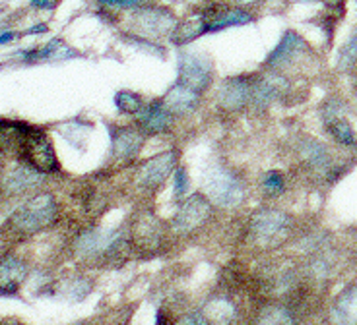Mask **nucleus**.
I'll list each match as a JSON object with an SVG mask.
<instances>
[{"label": "nucleus", "mask_w": 357, "mask_h": 325, "mask_svg": "<svg viewBox=\"0 0 357 325\" xmlns=\"http://www.w3.org/2000/svg\"><path fill=\"white\" fill-rule=\"evenodd\" d=\"M59 202L51 192L33 193L6 221V230L16 238H29L51 229L59 221Z\"/></svg>", "instance_id": "f257e3e1"}, {"label": "nucleus", "mask_w": 357, "mask_h": 325, "mask_svg": "<svg viewBox=\"0 0 357 325\" xmlns=\"http://www.w3.org/2000/svg\"><path fill=\"white\" fill-rule=\"evenodd\" d=\"M247 184L229 167L215 163L204 173V193L215 207L233 209L247 200Z\"/></svg>", "instance_id": "f03ea898"}, {"label": "nucleus", "mask_w": 357, "mask_h": 325, "mask_svg": "<svg viewBox=\"0 0 357 325\" xmlns=\"http://www.w3.org/2000/svg\"><path fill=\"white\" fill-rule=\"evenodd\" d=\"M294 219L278 207H260L249 217V237L259 248H276L284 244L291 232Z\"/></svg>", "instance_id": "7ed1b4c3"}, {"label": "nucleus", "mask_w": 357, "mask_h": 325, "mask_svg": "<svg viewBox=\"0 0 357 325\" xmlns=\"http://www.w3.org/2000/svg\"><path fill=\"white\" fill-rule=\"evenodd\" d=\"M177 24V14L167 6L144 4L130 12L128 33L150 39V41H160V39H169Z\"/></svg>", "instance_id": "20e7f679"}, {"label": "nucleus", "mask_w": 357, "mask_h": 325, "mask_svg": "<svg viewBox=\"0 0 357 325\" xmlns=\"http://www.w3.org/2000/svg\"><path fill=\"white\" fill-rule=\"evenodd\" d=\"M312 54L311 43L305 39L299 31L295 29H286L278 45L268 53V56L262 62L264 70L284 72L286 74L289 68H295L299 62L307 61Z\"/></svg>", "instance_id": "39448f33"}, {"label": "nucleus", "mask_w": 357, "mask_h": 325, "mask_svg": "<svg viewBox=\"0 0 357 325\" xmlns=\"http://www.w3.org/2000/svg\"><path fill=\"white\" fill-rule=\"evenodd\" d=\"M121 244H123V235L119 230L96 227L80 232L72 244V250L82 262H99L116 254Z\"/></svg>", "instance_id": "423d86ee"}, {"label": "nucleus", "mask_w": 357, "mask_h": 325, "mask_svg": "<svg viewBox=\"0 0 357 325\" xmlns=\"http://www.w3.org/2000/svg\"><path fill=\"white\" fill-rule=\"evenodd\" d=\"M20 159L37 171H41L43 175H53L61 171V163L56 159V151L49 136L36 126H29L27 130L22 150H20Z\"/></svg>", "instance_id": "0eeeda50"}, {"label": "nucleus", "mask_w": 357, "mask_h": 325, "mask_svg": "<svg viewBox=\"0 0 357 325\" xmlns=\"http://www.w3.org/2000/svg\"><path fill=\"white\" fill-rule=\"evenodd\" d=\"M214 207L204 192L190 193L178 205L175 217L171 219V227L178 235H192L210 223L214 217Z\"/></svg>", "instance_id": "6e6552de"}, {"label": "nucleus", "mask_w": 357, "mask_h": 325, "mask_svg": "<svg viewBox=\"0 0 357 325\" xmlns=\"http://www.w3.org/2000/svg\"><path fill=\"white\" fill-rule=\"evenodd\" d=\"M177 74L181 84L204 93L214 81V62L210 54L202 51H178Z\"/></svg>", "instance_id": "1a4fd4ad"}, {"label": "nucleus", "mask_w": 357, "mask_h": 325, "mask_svg": "<svg viewBox=\"0 0 357 325\" xmlns=\"http://www.w3.org/2000/svg\"><path fill=\"white\" fill-rule=\"evenodd\" d=\"M291 84L284 72L264 70L252 76V99L250 106L255 111H266L268 106L289 95Z\"/></svg>", "instance_id": "9d476101"}, {"label": "nucleus", "mask_w": 357, "mask_h": 325, "mask_svg": "<svg viewBox=\"0 0 357 325\" xmlns=\"http://www.w3.org/2000/svg\"><path fill=\"white\" fill-rule=\"evenodd\" d=\"M178 163V151L169 150L144 161L136 171V186L144 192H158L167 182L171 173H175Z\"/></svg>", "instance_id": "9b49d317"}, {"label": "nucleus", "mask_w": 357, "mask_h": 325, "mask_svg": "<svg viewBox=\"0 0 357 325\" xmlns=\"http://www.w3.org/2000/svg\"><path fill=\"white\" fill-rule=\"evenodd\" d=\"M295 155L299 163L312 175L331 176L336 173V161L331 148L324 141L317 140L312 136H301L295 143Z\"/></svg>", "instance_id": "f8f14e48"}, {"label": "nucleus", "mask_w": 357, "mask_h": 325, "mask_svg": "<svg viewBox=\"0 0 357 325\" xmlns=\"http://www.w3.org/2000/svg\"><path fill=\"white\" fill-rule=\"evenodd\" d=\"M252 99V76H233L223 79L215 93V103L223 113H241L250 106Z\"/></svg>", "instance_id": "ddd939ff"}, {"label": "nucleus", "mask_w": 357, "mask_h": 325, "mask_svg": "<svg viewBox=\"0 0 357 325\" xmlns=\"http://www.w3.org/2000/svg\"><path fill=\"white\" fill-rule=\"evenodd\" d=\"M146 134L138 126H116L111 130V159L116 163H130L140 155Z\"/></svg>", "instance_id": "4468645a"}, {"label": "nucleus", "mask_w": 357, "mask_h": 325, "mask_svg": "<svg viewBox=\"0 0 357 325\" xmlns=\"http://www.w3.org/2000/svg\"><path fill=\"white\" fill-rule=\"evenodd\" d=\"M45 176L41 171H37L27 163H20L12 167L8 173L2 175L0 190L6 196H24V193L37 190L45 182Z\"/></svg>", "instance_id": "2eb2a0df"}, {"label": "nucleus", "mask_w": 357, "mask_h": 325, "mask_svg": "<svg viewBox=\"0 0 357 325\" xmlns=\"http://www.w3.org/2000/svg\"><path fill=\"white\" fill-rule=\"evenodd\" d=\"M208 22V33H218L229 27H241L252 24L257 16L249 8L235 6V4H225V6H215V8L202 10Z\"/></svg>", "instance_id": "dca6fc26"}, {"label": "nucleus", "mask_w": 357, "mask_h": 325, "mask_svg": "<svg viewBox=\"0 0 357 325\" xmlns=\"http://www.w3.org/2000/svg\"><path fill=\"white\" fill-rule=\"evenodd\" d=\"M161 103L169 111L175 118L190 116L197 113L202 105V93H198L197 89L188 88L185 84H173L167 93L161 97Z\"/></svg>", "instance_id": "f3484780"}, {"label": "nucleus", "mask_w": 357, "mask_h": 325, "mask_svg": "<svg viewBox=\"0 0 357 325\" xmlns=\"http://www.w3.org/2000/svg\"><path fill=\"white\" fill-rule=\"evenodd\" d=\"M29 275V265L24 257L16 254L0 255V294L12 296L16 294Z\"/></svg>", "instance_id": "a211bd4d"}, {"label": "nucleus", "mask_w": 357, "mask_h": 325, "mask_svg": "<svg viewBox=\"0 0 357 325\" xmlns=\"http://www.w3.org/2000/svg\"><path fill=\"white\" fill-rule=\"evenodd\" d=\"M175 116L171 115L161 103V99H155L152 103L144 105V109L136 115V126L142 130L146 136H160L167 134L173 128Z\"/></svg>", "instance_id": "6ab92c4d"}, {"label": "nucleus", "mask_w": 357, "mask_h": 325, "mask_svg": "<svg viewBox=\"0 0 357 325\" xmlns=\"http://www.w3.org/2000/svg\"><path fill=\"white\" fill-rule=\"evenodd\" d=\"M202 314L210 325H237L241 317L237 304L225 294H214L212 299L206 300Z\"/></svg>", "instance_id": "aec40b11"}, {"label": "nucleus", "mask_w": 357, "mask_h": 325, "mask_svg": "<svg viewBox=\"0 0 357 325\" xmlns=\"http://www.w3.org/2000/svg\"><path fill=\"white\" fill-rule=\"evenodd\" d=\"M331 325H357V285L340 292L328 310Z\"/></svg>", "instance_id": "412c9836"}, {"label": "nucleus", "mask_w": 357, "mask_h": 325, "mask_svg": "<svg viewBox=\"0 0 357 325\" xmlns=\"http://www.w3.org/2000/svg\"><path fill=\"white\" fill-rule=\"evenodd\" d=\"M208 33V22H206L204 12L200 10L195 16H188L185 19H178L177 27L173 29L169 41L175 47H187V45L195 43L198 37H202Z\"/></svg>", "instance_id": "4be33fe9"}, {"label": "nucleus", "mask_w": 357, "mask_h": 325, "mask_svg": "<svg viewBox=\"0 0 357 325\" xmlns=\"http://www.w3.org/2000/svg\"><path fill=\"white\" fill-rule=\"evenodd\" d=\"M130 235H132L134 244L142 250H153V248L160 246L161 240H163L161 223L152 215H144L136 221Z\"/></svg>", "instance_id": "5701e85b"}, {"label": "nucleus", "mask_w": 357, "mask_h": 325, "mask_svg": "<svg viewBox=\"0 0 357 325\" xmlns=\"http://www.w3.org/2000/svg\"><path fill=\"white\" fill-rule=\"evenodd\" d=\"M255 325H297V314L286 304L272 302L260 308Z\"/></svg>", "instance_id": "b1692460"}, {"label": "nucleus", "mask_w": 357, "mask_h": 325, "mask_svg": "<svg viewBox=\"0 0 357 325\" xmlns=\"http://www.w3.org/2000/svg\"><path fill=\"white\" fill-rule=\"evenodd\" d=\"M324 130L328 132V136L338 143L340 148H346V150H356L357 148L356 128L351 126L346 116H338V118H332L328 122H324Z\"/></svg>", "instance_id": "393cba45"}, {"label": "nucleus", "mask_w": 357, "mask_h": 325, "mask_svg": "<svg viewBox=\"0 0 357 325\" xmlns=\"http://www.w3.org/2000/svg\"><path fill=\"white\" fill-rule=\"evenodd\" d=\"M357 68V26L346 39V43L340 47L336 56V70L342 74H349Z\"/></svg>", "instance_id": "a878e982"}, {"label": "nucleus", "mask_w": 357, "mask_h": 325, "mask_svg": "<svg viewBox=\"0 0 357 325\" xmlns=\"http://www.w3.org/2000/svg\"><path fill=\"white\" fill-rule=\"evenodd\" d=\"M115 105L123 115L136 116L142 111L146 103H144L140 93H134V91H128V89H121V91L115 93Z\"/></svg>", "instance_id": "bb28decb"}, {"label": "nucleus", "mask_w": 357, "mask_h": 325, "mask_svg": "<svg viewBox=\"0 0 357 325\" xmlns=\"http://www.w3.org/2000/svg\"><path fill=\"white\" fill-rule=\"evenodd\" d=\"M260 188H262V192L266 198H278V196H282V193L286 192V175L282 173V171H268L262 175L260 178Z\"/></svg>", "instance_id": "cd10ccee"}, {"label": "nucleus", "mask_w": 357, "mask_h": 325, "mask_svg": "<svg viewBox=\"0 0 357 325\" xmlns=\"http://www.w3.org/2000/svg\"><path fill=\"white\" fill-rule=\"evenodd\" d=\"M346 109H348L346 101H344V99H340L338 95L326 97L321 105L322 124L328 122V120H332V118H338V116H346Z\"/></svg>", "instance_id": "c85d7f7f"}, {"label": "nucleus", "mask_w": 357, "mask_h": 325, "mask_svg": "<svg viewBox=\"0 0 357 325\" xmlns=\"http://www.w3.org/2000/svg\"><path fill=\"white\" fill-rule=\"evenodd\" d=\"M98 4L105 10H116V12H132L148 4V0H98Z\"/></svg>", "instance_id": "c756f323"}, {"label": "nucleus", "mask_w": 357, "mask_h": 325, "mask_svg": "<svg viewBox=\"0 0 357 325\" xmlns=\"http://www.w3.org/2000/svg\"><path fill=\"white\" fill-rule=\"evenodd\" d=\"M188 173L185 167L175 168V178H173V196L175 200L183 202L185 196L188 193Z\"/></svg>", "instance_id": "7c9ffc66"}, {"label": "nucleus", "mask_w": 357, "mask_h": 325, "mask_svg": "<svg viewBox=\"0 0 357 325\" xmlns=\"http://www.w3.org/2000/svg\"><path fill=\"white\" fill-rule=\"evenodd\" d=\"M175 325H210L202 312H187L178 317Z\"/></svg>", "instance_id": "2f4dec72"}, {"label": "nucleus", "mask_w": 357, "mask_h": 325, "mask_svg": "<svg viewBox=\"0 0 357 325\" xmlns=\"http://www.w3.org/2000/svg\"><path fill=\"white\" fill-rule=\"evenodd\" d=\"M326 10H331L332 14H344L346 10V2L348 0H319Z\"/></svg>", "instance_id": "473e14b6"}, {"label": "nucleus", "mask_w": 357, "mask_h": 325, "mask_svg": "<svg viewBox=\"0 0 357 325\" xmlns=\"http://www.w3.org/2000/svg\"><path fill=\"white\" fill-rule=\"evenodd\" d=\"M233 2L235 6H243V8H255V6H262V4H266L268 0H229Z\"/></svg>", "instance_id": "72a5a7b5"}, {"label": "nucleus", "mask_w": 357, "mask_h": 325, "mask_svg": "<svg viewBox=\"0 0 357 325\" xmlns=\"http://www.w3.org/2000/svg\"><path fill=\"white\" fill-rule=\"evenodd\" d=\"M59 0H31V6L39 10H51L56 6Z\"/></svg>", "instance_id": "f704fd0d"}, {"label": "nucleus", "mask_w": 357, "mask_h": 325, "mask_svg": "<svg viewBox=\"0 0 357 325\" xmlns=\"http://www.w3.org/2000/svg\"><path fill=\"white\" fill-rule=\"evenodd\" d=\"M16 37H18V33H16V31H4V33H0V45L12 43Z\"/></svg>", "instance_id": "c9c22d12"}, {"label": "nucleus", "mask_w": 357, "mask_h": 325, "mask_svg": "<svg viewBox=\"0 0 357 325\" xmlns=\"http://www.w3.org/2000/svg\"><path fill=\"white\" fill-rule=\"evenodd\" d=\"M43 31H47V26L45 24H41V26L33 27V29H29L27 33H43Z\"/></svg>", "instance_id": "e433bc0d"}, {"label": "nucleus", "mask_w": 357, "mask_h": 325, "mask_svg": "<svg viewBox=\"0 0 357 325\" xmlns=\"http://www.w3.org/2000/svg\"><path fill=\"white\" fill-rule=\"evenodd\" d=\"M0 325H22V324H20L18 319H14V317H8V319H2Z\"/></svg>", "instance_id": "4c0bfd02"}, {"label": "nucleus", "mask_w": 357, "mask_h": 325, "mask_svg": "<svg viewBox=\"0 0 357 325\" xmlns=\"http://www.w3.org/2000/svg\"><path fill=\"white\" fill-rule=\"evenodd\" d=\"M286 4H305V2H319V0H284Z\"/></svg>", "instance_id": "58836bf2"}, {"label": "nucleus", "mask_w": 357, "mask_h": 325, "mask_svg": "<svg viewBox=\"0 0 357 325\" xmlns=\"http://www.w3.org/2000/svg\"><path fill=\"white\" fill-rule=\"evenodd\" d=\"M2 175H4V153L0 151V180H2Z\"/></svg>", "instance_id": "ea45409f"}, {"label": "nucleus", "mask_w": 357, "mask_h": 325, "mask_svg": "<svg viewBox=\"0 0 357 325\" xmlns=\"http://www.w3.org/2000/svg\"><path fill=\"white\" fill-rule=\"evenodd\" d=\"M78 325H88V324H78Z\"/></svg>", "instance_id": "a19ab883"}, {"label": "nucleus", "mask_w": 357, "mask_h": 325, "mask_svg": "<svg viewBox=\"0 0 357 325\" xmlns=\"http://www.w3.org/2000/svg\"><path fill=\"white\" fill-rule=\"evenodd\" d=\"M0 255H2V254H0Z\"/></svg>", "instance_id": "79ce46f5"}]
</instances>
